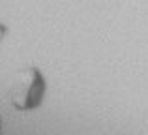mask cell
<instances>
[{
    "mask_svg": "<svg viewBox=\"0 0 148 135\" xmlns=\"http://www.w3.org/2000/svg\"><path fill=\"white\" fill-rule=\"evenodd\" d=\"M45 96V79L40 69L26 68L17 73L10 86L8 98L17 111H34L41 105Z\"/></svg>",
    "mask_w": 148,
    "mask_h": 135,
    "instance_id": "1",
    "label": "cell"
},
{
    "mask_svg": "<svg viewBox=\"0 0 148 135\" xmlns=\"http://www.w3.org/2000/svg\"><path fill=\"white\" fill-rule=\"evenodd\" d=\"M6 34H8V28L4 25H0V41L4 40V36H6Z\"/></svg>",
    "mask_w": 148,
    "mask_h": 135,
    "instance_id": "2",
    "label": "cell"
},
{
    "mask_svg": "<svg viewBox=\"0 0 148 135\" xmlns=\"http://www.w3.org/2000/svg\"><path fill=\"white\" fill-rule=\"evenodd\" d=\"M0 132H2V122H0Z\"/></svg>",
    "mask_w": 148,
    "mask_h": 135,
    "instance_id": "3",
    "label": "cell"
}]
</instances>
